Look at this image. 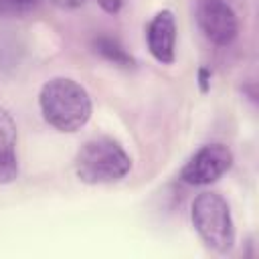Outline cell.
<instances>
[{
    "label": "cell",
    "mask_w": 259,
    "mask_h": 259,
    "mask_svg": "<svg viewBox=\"0 0 259 259\" xmlns=\"http://www.w3.org/2000/svg\"><path fill=\"white\" fill-rule=\"evenodd\" d=\"M38 107L45 121L65 134L81 130L93 111L87 89L69 77H53L38 91Z\"/></svg>",
    "instance_id": "cell-1"
},
{
    "label": "cell",
    "mask_w": 259,
    "mask_h": 259,
    "mask_svg": "<svg viewBox=\"0 0 259 259\" xmlns=\"http://www.w3.org/2000/svg\"><path fill=\"white\" fill-rule=\"evenodd\" d=\"M73 168L83 184H115L130 174L132 156L117 140L109 136H97L87 140L77 150Z\"/></svg>",
    "instance_id": "cell-2"
},
{
    "label": "cell",
    "mask_w": 259,
    "mask_h": 259,
    "mask_svg": "<svg viewBox=\"0 0 259 259\" xmlns=\"http://www.w3.org/2000/svg\"><path fill=\"white\" fill-rule=\"evenodd\" d=\"M192 227L202 243L225 255L235 245V223L231 217L229 202L219 192H200L190 206Z\"/></svg>",
    "instance_id": "cell-3"
},
{
    "label": "cell",
    "mask_w": 259,
    "mask_h": 259,
    "mask_svg": "<svg viewBox=\"0 0 259 259\" xmlns=\"http://www.w3.org/2000/svg\"><path fill=\"white\" fill-rule=\"evenodd\" d=\"M233 166V152L225 144L200 146L182 166L180 180L190 186H206L217 182Z\"/></svg>",
    "instance_id": "cell-4"
},
{
    "label": "cell",
    "mask_w": 259,
    "mask_h": 259,
    "mask_svg": "<svg viewBox=\"0 0 259 259\" xmlns=\"http://www.w3.org/2000/svg\"><path fill=\"white\" fill-rule=\"evenodd\" d=\"M198 24L204 36L219 47H227L237 38V14L225 0H204L198 10Z\"/></svg>",
    "instance_id": "cell-5"
},
{
    "label": "cell",
    "mask_w": 259,
    "mask_h": 259,
    "mask_svg": "<svg viewBox=\"0 0 259 259\" xmlns=\"http://www.w3.org/2000/svg\"><path fill=\"white\" fill-rule=\"evenodd\" d=\"M146 45L150 55L162 63L172 65L176 59V18L174 12L164 8L152 16L146 26Z\"/></svg>",
    "instance_id": "cell-6"
},
{
    "label": "cell",
    "mask_w": 259,
    "mask_h": 259,
    "mask_svg": "<svg viewBox=\"0 0 259 259\" xmlns=\"http://www.w3.org/2000/svg\"><path fill=\"white\" fill-rule=\"evenodd\" d=\"M16 138V123L12 115L0 107V184H10L18 176Z\"/></svg>",
    "instance_id": "cell-7"
},
{
    "label": "cell",
    "mask_w": 259,
    "mask_h": 259,
    "mask_svg": "<svg viewBox=\"0 0 259 259\" xmlns=\"http://www.w3.org/2000/svg\"><path fill=\"white\" fill-rule=\"evenodd\" d=\"M93 51L99 55V57H103L105 61H109V63H113V65H117V67H134V57L119 45V40H115V38H111V36H97L95 40H93Z\"/></svg>",
    "instance_id": "cell-8"
},
{
    "label": "cell",
    "mask_w": 259,
    "mask_h": 259,
    "mask_svg": "<svg viewBox=\"0 0 259 259\" xmlns=\"http://www.w3.org/2000/svg\"><path fill=\"white\" fill-rule=\"evenodd\" d=\"M36 0H0V10L4 12H24L32 8Z\"/></svg>",
    "instance_id": "cell-9"
},
{
    "label": "cell",
    "mask_w": 259,
    "mask_h": 259,
    "mask_svg": "<svg viewBox=\"0 0 259 259\" xmlns=\"http://www.w3.org/2000/svg\"><path fill=\"white\" fill-rule=\"evenodd\" d=\"M99 6H101V10H105L107 14H117L119 10H121V6H123V0H95Z\"/></svg>",
    "instance_id": "cell-10"
},
{
    "label": "cell",
    "mask_w": 259,
    "mask_h": 259,
    "mask_svg": "<svg viewBox=\"0 0 259 259\" xmlns=\"http://www.w3.org/2000/svg\"><path fill=\"white\" fill-rule=\"evenodd\" d=\"M49 2L63 8V10H75V8H81L87 0H49Z\"/></svg>",
    "instance_id": "cell-11"
},
{
    "label": "cell",
    "mask_w": 259,
    "mask_h": 259,
    "mask_svg": "<svg viewBox=\"0 0 259 259\" xmlns=\"http://www.w3.org/2000/svg\"><path fill=\"white\" fill-rule=\"evenodd\" d=\"M198 73H200V83H202V91H206V89H208V87H206V81H208V77H210V73H208L206 69H200Z\"/></svg>",
    "instance_id": "cell-12"
}]
</instances>
